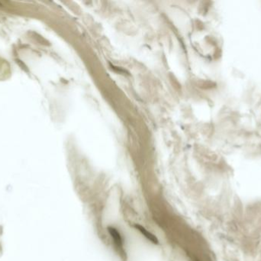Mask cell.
Here are the masks:
<instances>
[{"label": "cell", "mask_w": 261, "mask_h": 261, "mask_svg": "<svg viewBox=\"0 0 261 261\" xmlns=\"http://www.w3.org/2000/svg\"><path fill=\"white\" fill-rule=\"evenodd\" d=\"M109 232L111 234L112 238L114 239L115 243L117 245L118 248H122V240L121 238L120 234L118 232L116 228H112V227H109L108 228Z\"/></svg>", "instance_id": "cell-1"}, {"label": "cell", "mask_w": 261, "mask_h": 261, "mask_svg": "<svg viewBox=\"0 0 261 261\" xmlns=\"http://www.w3.org/2000/svg\"><path fill=\"white\" fill-rule=\"evenodd\" d=\"M135 227L138 230V231H140V232L142 233V234H144V235L145 236L149 241L153 242V244H156V245H158V239H156L153 234H152L151 233L147 231L144 227L141 226V225H135Z\"/></svg>", "instance_id": "cell-2"}, {"label": "cell", "mask_w": 261, "mask_h": 261, "mask_svg": "<svg viewBox=\"0 0 261 261\" xmlns=\"http://www.w3.org/2000/svg\"><path fill=\"white\" fill-rule=\"evenodd\" d=\"M3 251V228L0 226V254Z\"/></svg>", "instance_id": "cell-3"}]
</instances>
